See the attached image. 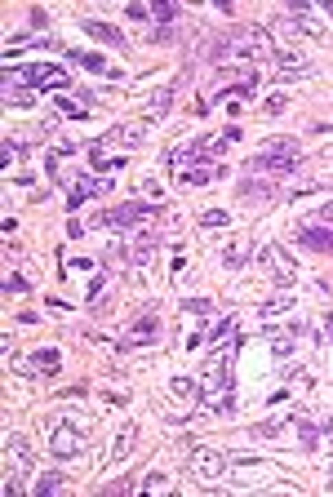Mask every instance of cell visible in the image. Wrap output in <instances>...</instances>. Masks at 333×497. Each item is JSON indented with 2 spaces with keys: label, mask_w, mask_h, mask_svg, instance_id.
I'll list each match as a JSON object with an SVG mask.
<instances>
[{
  "label": "cell",
  "mask_w": 333,
  "mask_h": 497,
  "mask_svg": "<svg viewBox=\"0 0 333 497\" xmlns=\"http://www.w3.org/2000/svg\"><path fill=\"white\" fill-rule=\"evenodd\" d=\"M156 253V231H142L133 236V245H125V262H147Z\"/></svg>",
  "instance_id": "obj_14"
},
{
  "label": "cell",
  "mask_w": 333,
  "mask_h": 497,
  "mask_svg": "<svg viewBox=\"0 0 333 497\" xmlns=\"http://www.w3.org/2000/svg\"><path fill=\"white\" fill-rule=\"evenodd\" d=\"M214 178H222L218 165H192V169H178V182L183 186H209Z\"/></svg>",
  "instance_id": "obj_11"
},
{
  "label": "cell",
  "mask_w": 333,
  "mask_h": 497,
  "mask_svg": "<svg viewBox=\"0 0 333 497\" xmlns=\"http://www.w3.org/2000/svg\"><path fill=\"white\" fill-rule=\"evenodd\" d=\"M262 111L266 116H284V111H289V98H284V93H271V98L262 102Z\"/></svg>",
  "instance_id": "obj_27"
},
{
  "label": "cell",
  "mask_w": 333,
  "mask_h": 497,
  "mask_svg": "<svg viewBox=\"0 0 333 497\" xmlns=\"http://www.w3.org/2000/svg\"><path fill=\"white\" fill-rule=\"evenodd\" d=\"M84 439H89V426L76 422V417H62V422H54V431H49V453L54 457H76L84 448Z\"/></svg>",
  "instance_id": "obj_1"
},
{
  "label": "cell",
  "mask_w": 333,
  "mask_h": 497,
  "mask_svg": "<svg viewBox=\"0 0 333 497\" xmlns=\"http://www.w3.org/2000/svg\"><path fill=\"white\" fill-rule=\"evenodd\" d=\"M258 262L271 271L275 284H293V280H298V262H293L289 249H280V245H262L258 249Z\"/></svg>",
  "instance_id": "obj_2"
},
{
  "label": "cell",
  "mask_w": 333,
  "mask_h": 497,
  "mask_svg": "<svg viewBox=\"0 0 333 497\" xmlns=\"http://www.w3.org/2000/svg\"><path fill=\"white\" fill-rule=\"evenodd\" d=\"M222 262H227V267H244V262H249V245H244V240L227 245V249H222Z\"/></svg>",
  "instance_id": "obj_20"
},
{
  "label": "cell",
  "mask_w": 333,
  "mask_h": 497,
  "mask_svg": "<svg viewBox=\"0 0 333 497\" xmlns=\"http://www.w3.org/2000/svg\"><path fill=\"white\" fill-rule=\"evenodd\" d=\"M298 245H302V249H320V253H325V249H333V231H329V227H320V222H302V227H298Z\"/></svg>",
  "instance_id": "obj_8"
},
{
  "label": "cell",
  "mask_w": 333,
  "mask_h": 497,
  "mask_svg": "<svg viewBox=\"0 0 333 497\" xmlns=\"http://www.w3.org/2000/svg\"><path fill=\"white\" fill-rule=\"evenodd\" d=\"M133 439H138V426H125V431H120L116 444H111V462H125L129 448H133Z\"/></svg>",
  "instance_id": "obj_18"
},
{
  "label": "cell",
  "mask_w": 333,
  "mask_h": 497,
  "mask_svg": "<svg viewBox=\"0 0 333 497\" xmlns=\"http://www.w3.org/2000/svg\"><path fill=\"white\" fill-rule=\"evenodd\" d=\"M222 471H227V462L214 453V448H196V475L205 484H214V480H222Z\"/></svg>",
  "instance_id": "obj_9"
},
{
  "label": "cell",
  "mask_w": 333,
  "mask_h": 497,
  "mask_svg": "<svg viewBox=\"0 0 333 497\" xmlns=\"http://www.w3.org/2000/svg\"><path fill=\"white\" fill-rule=\"evenodd\" d=\"M320 320H325V324H320V333H325V337H333V311H329V315H320Z\"/></svg>",
  "instance_id": "obj_38"
},
{
  "label": "cell",
  "mask_w": 333,
  "mask_h": 497,
  "mask_svg": "<svg viewBox=\"0 0 333 497\" xmlns=\"http://www.w3.org/2000/svg\"><path fill=\"white\" fill-rule=\"evenodd\" d=\"M32 364H36L41 378H54V373L62 369V351L58 346H41V351H32Z\"/></svg>",
  "instance_id": "obj_12"
},
{
  "label": "cell",
  "mask_w": 333,
  "mask_h": 497,
  "mask_svg": "<svg viewBox=\"0 0 333 497\" xmlns=\"http://www.w3.org/2000/svg\"><path fill=\"white\" fill-rule=\"evenodd\" d=\"M183 311L187 315H214V302H209V298H187Z\"/></svg>",
  "instance_id": "obj_26"
},
{
  "label": "cell",
  "mask_w": 333,
  "mask_h": 497,
  "mask_svg": "<svg viewBox=\"0 0 333 497\" xmlns=\"http://www.w3.org/2000/svg\"><path fill=\"white\" fill-rule=\"evenodd\" d=\"M147 125L151 120L142 116V120H129V125H120V129H111L107 138H102V147H138L142 138H147Z\"/></svg>",
  "instance_id": "obj_6"
},
{
  "label": "cell",
  "mask_w": 333,
  "mask_h": 497,
  "mask_svg": "<svg viewBox=\"0 0 333 497\" xmlns=\"http://www.w3.org/2000/svg\"><path fill=\"white\" fill-rule=\"evenodd\" d=\"M271 156H298V138H271Z\"/></svg>",
  "instance_id": "obj_24"
},
{
  "label": "cell",
  "mask_w": 333,
  "mask_h": 497,
  "mask_svg": "<svg viewBox=\"0 0 333 497\" xmlns=\"http://www.w3.org/2000/svg\"><path fill=\"white\" fill-rule=\"evenodd\" d=\"M156 337H160V315H156V311H138L133 329L120 337V351H133V346H151Z\"/></svg>",
  "instance_id": "obj_5"
},
{
  "label": "cell",
  "mask_w": 333,
  "mask_h": 497,
  "mask_svg": "<svg viewBox=\"0 0 333 497\" xmlns=\"http://www.w3.org/2000/svg\"><path fill=\"white\" fill-rule=\"evenodd\" d=\"M311 218H316L320 227H329V231H333V204H325V209H316V213H311Z\"/></svg>",
  "instance_id": "obj_35"
},
{
  "label": "cell",
  "mask_w": 333,
  "mask_h": 497,
  "mask_svg": "<svg viewBox=\"0 0 333 497\" xmlns=\"http://www.w3.org/2000/svg\"><path fill=\"white\" fill-rule=\"evenodd\" d=\"M151 40H156V45H169V40H174V27H156V36H151Z\"/></svg>",
  "instance_id": "obj_37"
},
{
  "label": "cell",
  "mask_w": 333,
  "mask_h": 497,
  "mask_svg": "<svg viewBox=\"0 0 333 497\" xmlns=\"http://www.w3.org/2000/svg\"><path fill=\"white\" fill-rule=\"evenodd\" d=\"M271 351H275V360H289V355H293V342L275 333V337H271Z\"/></svg>",
  "instance_id": "obj_32"
},
{
  "label": "cell",
  "mask_w": 333,
  "mask_h": 497,
  "mask_svg": "<svg viewBox=\"0 0 333 497\" xmlns=\"http://www.w3.org/2000/svg\"><path fill=\"white\" fill-rule=\"evenodd\" d=\"M151 213H156V204H142V200H125V204H120V209H107V213H102V227H120V231H125V227H138V222H147L151 218Z\"/></svg>",
  "instance_id": "obj_4"
},
{
  "label": "cell",
  "mask_w": 333,
  "mask_h": 497,
  "mask_svg": "<svg viewBox=\"0 0 333 497\" xmlns=\"http://www.w3.org/2000/svg\"><path fill=\"white\" fill-rule=\"evenodd\" d=\"M84 36H98L102 45H125V36H120V27H111V23H98V18H84Z\"/></svg>",
  "instance_id": "obj_15"
},
{
  "label": "cell",
  "mask_w": 333,
  "mask_h": 497,
  "mask_svg": "<svg viewBox=\"0 0 333 497\" xmlns=\"http://www.w3.org/2000/svg\"><path fill=\"white\" fill-rule=\"evenodd\" d=\"M280 426H284V422H262V426H253V431H258L262 439H275V435H280Z\"/></svg>",
  "instance_id": "obj_34"
},
{
  "label": "cell",
  "mask_w": 333,
  "mask_h": 497,
  "mask_svg": "<svg viewBox=\"0 0 333 497\" xmlns=\"http://www.w3.org/2000/svg\"><path fill=\"white\" fill-rule=\"evenodd\" d=\"M169 102H174V84H165V89L151 93V107H147V120H160L169 111Z\"/></svg>",
  "instance_id": "obj_17"
},
{
  "label": "cell",
  "mask_w": 333,
  "mask_h": 497,
  "mask_svg": "<svg viewBox=\"0 0 333 497\" xmlns=\"http://www.w3.org/2000/svg\"><path fill=\"white\" fill-rule=\"evenodd\" d=\"M102 289H107V280H102V276H93V280H89V289H84V302H98V298H102Z\"/></svg>",
  "instance_id": "obj_33"
},
{
  "label": "cell",
  "mask_w": 333,
  "mask_h": 497,
  "mask_svg": "<svg viewBox=\"0 0 333 497\" xmlns=\"http://www.w3.org/2000/svg\"><path fill=\"white\" fill-rule=\"evenodd\" d=\"M320 284H325V293H333V280H320Z\"/></svg>",
  "instance_id": "obj_40"
},
{
  "label": "cell",
  "mask_w": 333,
  "mask_h": 497,
  "mask_svg": "<svg viewBox=\"0 0 333 497\" xmlns=\"http://www.w3.org/2000/svg\"><path fill=\"white\" fill-rule=\"evenodd\" d=\"M293 426H298V444H302V448H316V444H320V431L311 426L307 417H298V422H293Z\"/></svg>",
  "instance_id": "obj_22"
},
{
  "label": "cell",
  "mask_w": 333,
  "mask_h": 497,
  "mask_svg": "<svg viewBox=\"0 0 333 497\" xmlns=\"http://www.w3.org/2000/svg\"><path fill=\"white\" fill-rule=\"evenodd\" d=\"M320 431H325V439L333 444V417H329V422H325V426H320Z\"/></svg>",
  "instance_id": "obj_39"
},
{
  "label": "cell",
  "mask_w": 333,
  "mask_h": 497,
  "mask_svg": "<svg viewBox=\"0 0 333 497\" xmlns=\"http://www.w3.org/2000/svg\"><path fill=\"white\" fill-rule=\"evenodd\" d=\"M227 218H231V213H222V209H205V213H200V227H227Z\"/></svg>",
  "instance_id": "obj_29"
},
{
  "label": "cell",
  "mask_w": 333,
  "mask_h": 497,
  "mask_svg": "<svg viewBox=\"0 0 333 497\" xmlns=\"http://www.w3.org/2000/svg\"><path fill=\"white\" fill-rule=\"evenodd\" d=\"M169 391H174L178 400H192V404L200 400V382H192V378H174V382H169Z\"/></svg>",
  "instance_id": "obj_19"
},
{
  "label": "cell",
  "mask_w": 333,
  "mask_h": 497,
  "mask_svg": "<svg viewBox=\"0 0 333 497\" xmlns=\"http://www.w3.org/2000/svg\"><path fill=\"white\" fill-rule=\"evenodd\" d=\"M62 484H67L62 475H58V471H49V475H41V480H36V493H41V497H49V493H58Z\"/></svg>",
  "instance_id": "obj_23"
},
{
  "label": "cell",
  "mask_w": 333,
  "mask_h": 497,
  "mask_svg": "<svg viewBox=\"0 0 333 497\" xmlns=\"http://www.w3.org/2000/svg\"><path fill=\"white\" fill-rule=\"evenodd\" d=\"M27 289H32V284H27V276H18V271H9V276H5V293L9 298H14V293H27Z\"/></svg>",
  "instance_id": "obj_28"
},
{
  "label": "cell",
  "mask_w": 333,
  "mask_h": 497,
  "mask_svg": "<svg viewBox=\"0 0 333 497\" xmlns=\"http://www.w3.org/2000/svg\"><path fill=\"white\" fill-rule=\"evenodd\" d=\"M142 489H147V493H156V489H169V480H165V475H147V480H142Z\"/></svg>",
  "instance_id": "obj_36"
},
{
  "label": "cell",
  "mask_w": 333,
  "mask_h": 497,
  "mask_svg": "<svg viewBox=\"0 0 333 497\" xmlns=\"http://www.w3.org/2000/svg\"><path fill=\"white\" fill-rule=\"evenodd\" d=\"M284 311H293V293H280V298H271V302H262V320L284 315Z\"/></svg>",
  "instance_id": "obj_21"
},
{
  "label": "cell",
  "mask_w": 333,
  "mask_h": 497,
  "mask_svg": "<svg viewBox=\"0 0 333 497\" xmlns=\"http://www.w3.org/2000/svg\"><path fill=\"white\" fill-rule=\"evenodd\" d=\"M5 453H9V462L18 466V475H32V471H36V457H32V444H27L23 435H9Z\"/></svg>",
  "instance_id": "obj_10"
},
{
  "label": "cell",
  "mask_w": 333,
  "mask_h": 497,
  "mask_svg": "<svg viewBox=\"0 0 333 497\" xmlns=\"http://www.w3.org/2000/svg\"><path fill=\"white\" fill-rule=\"evenodd\" d=\"M71 62H76V67H89V71H102V76H116V71L107 67V58H102V53H89V49H76Z\"/></svg>",
  "instance_id": "obj_16"
},
{
  "label": "cell",
  "mask_w": 333,
  "mask_h": 497,
  "mask_svg": "<svg viewBox=\"0 0 333 497\" xmlns=\"http://www.w3.org/2000/svg\"><path fill=\"white\" fill-rule=\"evenodd\" d=\"M54 107H58L67 120H80V116H89V107H80V102H71V98H58Z\"/></svg>",
  "instance_id": "obj_25"
},
{
  "label": "cell",
  "mask_w": 333,
  "mask_h": 497,
  "mask_svg": "<svg viewBox=\"0 0 333 497\" xmlns=\"http://www.w3.org/2000/svg\"><path fill=\"white\" fill-rule=\"evenodd\" d=\"M9 80H23V84H49V89H67V71L62 67H49V62H27V67H14Z\"/></svg>",
  "instance_id": "obj_3"
},
{
  "label": "cell",
  "mask_w": 333,
  "mask_h": 497,
  "mask_svg": "<svg viewBox=\"0 0 333 497\" xmlns=\"http://www.w3.org/2000/svg\"><path fill=\"white\" fill-rule=\"evenodd\" d=\"M249 173H298V156H271V151H258L249 160Z\"/></svg>",
  "instance_id": "obj_7"
},
{
  "label": "cell",
  "mask_w": 333,
  "mask_h": 497,
  "mask_svg": "<svg viewBox=\"0 0 333 497\" xmlns=\"http://www.w3.org/2000/svg\"><path fill=\"white\" fill-rule=\"evenodd\" d=\"M240 195H262V200H271L275 186H271V182H262V186H258V182H244V186H240Z\"/></svg>",
  "instance_id": "obj_30"
},
{
  "label": "cell",
  "mask_w": 333,
  "mask_h": 497,
  "mask_svg": "<svg viewBox=\"0 0 333 497\" xmlns=\"http://www.w3.org/2000/svg\"><path fill=\"white\" fill-rule=\"evenodd\" d=\"M275 76L280 80H298V76H307V62L298 58V53H275Z\"/></svg>",
  "instance_id": "obj_13"
},
{
  "label": "cell",
  "mask_w": 333,
  "mask_h": 497,
  "mask_svg": "<svg viewBox=\"0 0 333 497\" xmlns=\"http://www.w3.org/2000/svg\"><path fill=\"white\" fill-rule=\"evenodd\" d=\"M151 14H156V23H160V27L174 23V5H165V0H156V5H151Z\"/></svg>",
  "instance_id": "obj_31"
}]
</instances>
